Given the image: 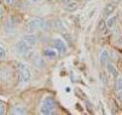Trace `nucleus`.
<instances>
[{
	"label": "nucleus",
	"mask_w": 122,
	"mask_h": 115,
	"mask_svg": "<svg viewBox=\"0 0 122 115\" xmlns=\"http://www.w3.org/2000/svg\"><path fill=\"white\" fill-rule=\"evenodd\" d=\"M47 27V22L44 21V20H40V18H33L30 21H28L27 26H25V29L28 33H34L39 29H45Z\"/></svg>",
	"instance_id": "f257e3e1"
},
{
	"label": "nucleus",
	"mask_w": 122,
	"mask_h": 115,
	"mask_svg": "<svg viewBox=\"0 0 122 115\" xmlns=\"http://www.w3.org/2000/svg\"><path fill=\"white\" fill-rule=\"evenodd\" d=\"M56 109V102L52 97H45L41 105H40V113L41 114H52Z\"/></svg>",
	"instance_id": "f03ea898"
},
{
	"label": "nucleus",
	"mask_w": 122,
	"mask_h": 115,
	"mask_svg": "<svg viewBox=\"0 0 122 115\" xmlns=\"http://www.w3.org/2000/svg\"><path fill=\"white\" fill-rule=\"evenodd\" d=\"M18 65V72H20V78H21V81L23 84H27V83H29L30 81V79H31V72H30V69H29V67L27 64H24V63H18L17 64Z\"/></svg>",
	"instance_id": "7ed1b4c3"
},
{
	"label": "nucleus",
	"mask_w": 122,
	"mask_h": 115,
	"mask_svg": "<svg viewBox=\"0 0 122 115\" xmlns=\"http://www.w3.org/2000/svg\"><path fill=\"white\" fill-rule=\"evenodd\" d=\"M20 23V18L16 16H11V17L4 23V31L6 34H13L16 31V28Z\"/></svg>",
	"instance_id": "20e7f679"
},
{
	"label": "nucleus",
	"mask_w": 122,
	"mask_h": 115,
	"mask_svg": "<svg viewBox=\"0 0 122 115\" xmlns=\"http://www.w3.org/2000/svg\"><path fill=\"white\" fill-rule=\"evenodd\" d=\"M33 50V46H30L28 42H25L23 39L22 40H20L16 44V51H17V53H20V55H27L28 52H30Z\"/></svg>",
	"instance_id": "39448f33"
},
{
	"label": "nucleus",
	"mask_w": 122,
	"mask_h": 115,
	"mask_svg": "<svg viewBox=\"0 0 122 115\" xmlns=\"http://www.w3.org/2000/svg\"><path fill=\"white\" fill-rule=\"evenodd\" d=\"M52 45H53L55 50L58 51V53H64L66 51V46H65L64 41L61 40V39H55L53 42H52Z\"/></svg>",
	"instance_id": "423d86ee"
},
{
	"label": "nucleus",
	"mask_w": 122,
	"mask_h": 115,
	"mask_svg": "<svg viewBox=\"0 0 122 115\" xmlns=\"http://www.w3.org/2000/svg\"><path fill=\"white\" fill-rule=\"evenodd\" d=\"M115 91L120 97V99H122V75H118L115 79Z\"/></svg>",
	"instance_id": "0eeeda50"
},
{
	"label": "nucleus",
	"mask_w": 122,
	"mask_h": 115,
	"mask_svg": "<svg viewBox=\"0 0 122 115\" xmlns=\"http://www.w3.org/2000/svg\"><path fill=\"white\" fill-rule=\"evenodd\" d=\"M23 40L25 42H28L30 46H34V45L38 42V37L34 34V33H28V34H25L23 37Z\"/></svg>",
	"instance_id": "6e6552de"
},
{
	"label": "nucleus",
	"mask_w": 122,
	"mask_h": 115,
	"mask_svg": "<svg viewBox=\"0 0 122 115\" xmlns=\"http://www.w3.org/2000/svg\"><path fill=\"white\" fill-rule=\"evenodd\" d=\"M116 10V5L115 4H108L105 7H104V12H103V15H104V17H109V16H111L112 15V12Z\"/></svg>",
	"instance_id": "1a4fd4ad"
},
{
	"label": "nucleus",
	"mask_w": 122,
	"mask_h": 115,
	"mask_svg": "<svg viewBox=\"0 0 122 115\" xmlns=\"http://www.w3.org/2000/svg\"><path fill=\"white\" fill-rule=\"evenodd\" d=\"M11 79V73L9 69H0V81L6 83Z\"/></svg>",
	"instance_id": "9d476101"
},
{
	"label": "nucleus",
	"mask_w": 122,
	"mask_h": 115,
	"mask_svg": "<svg viewBox=\"0 0 122 115\" xmlns=\"http://www.w3.org/2000/svg\"><path fill=\"white\" fill-rule=\"evenodd\" d=\"M44 56L47 57L48 59L56 58L57 57V51L55 50V48H45V50H44Z\"/></svg>",
	"instance_id": "9b49d317"
},
{
	"label": "nucleus",
	"mask_w": 122,
	"mask_h": 115,
	"mask_svg": "<svg viewBox=\"0 0 122 115\" xmlns=\"http://www.w3.org/2000/svg\"><path fill=\"white\" fill-rule=\"evenodd\" d=\"M116 21H117V18L115 17H110V18H108V21L105 22V30H109V29H112L114 28V26L116 24Z\"/></svg>",
	"instance_id": "f8f14e48"
},
{
	"label": "nucleus",
	"mask_w": 122,
	"mask_h": 115,
	"mask_svg": "<svg viewBox=\"0 0 122 115\" xmlns=\"http://www.w3.org/2000/svg\"><path fill=\"white\" fill-rule=\"evenodd\" d=\"M11 113H12V114H27L28 111H27V109H24V107H22V105H16V107L12 109Z\"/></svg>",
	"instance_id": "ddd939ff"
},
{
	"label": "nucleus",
	"mask_w": 122,
	"mask_h": 115,
	"mask_svg": "<svg viewBox=\"0 0 122 115\" xmlns=\"http://www.w3.org/2000/svg\"><path fill=\"white\" fill-rule=\"evenodd\" d=\"M107 67H108V70H109V72H110V73H111V74H112V75L115 76V79H116V78L118 76V73L116 72L115 67H114V65H112V64H111L110 62H108V63H107Z\"/></svg>",
	"instance_id": "4468645a"
},
{
	"label": "nucleus",
	"mask_w": 122,
	"mask_h": 115,
	"mask_svg": "<svg viewBox=\"0 0 122 115\" xmlns=\"http://www.w3.org/2000/svg\"><path fill=\"white\" fill-rule=\"evenodd\" d=\"M108 57H109L108 51H107V50H104V51L100 53V62H102V64H105V62H107Z\"/></svg>",
	"instance_id": "2eb2a0df"
},
{
	"label": "nucleus",
	"mask_w": 122,
	"mask_h": 115,
	"mask_svg": "<svg viewBox=\"0 0 122 115\" xmlns=\"http://www.w3.org/2000/svg\"><path fill=\"white\" fill-rule=\"evenodd\" d=\"M34 63H35L36 67H44L45 65V62H44L42 57H35L34 58Z\"/></svg>",
	"instance_id": "dca6fc26"
},
{
	"label": "nucleus",
	"mask_w": 122,
	"mask_h": 115,
	"mask_svg": "<svg viewBox=\"0 0 122 115\" xmlns=\"http://www.w3.org/2000/svg\"><path fill=\"white\" fill-rule=\"evenodd\" d=\"M76 7H77V3H76V1H73V0H71L70 3L66 4V9H68L69 11H74Z\"/></svg>",
	"instance_id": "f3484780"
},
{
	"label": "nucleus",
	"mask_w": 122,
	"mask_h": 115,
	"mask_svg": "<svg viewBox=\"0 0 122 115\" xmlns=\"http://www.w3.org/2000/svg\"><path fill=\"white\" fill-rule=\"evenodd\" d=\"M6 56H7V52H6V48L0 44V59H4V58H6Z\"/></svg>",
	"instance_id": "a211bd4d"
},
{
	"label": "nucleus",
	"mask_w": 122,
	"mask_h": 115,
	"mask_svg": "<svg viewBox=\"0 0 122 115\" xmlns=\"http://www.w3.org/2000/svg\"><path fill=\"white\" fill-rule=\"evenodd\" d=\"M5 108H6V104L4 102H0V114H5Z\"/></svg>",
	"instance_id": "6ab92c4d"
},
{
	"label": "nucleus",
	"mask_w": 122,
	"mask_h": 115,
	"mask_svg": "<svg viewBox=\"0 0 122 115\" xmlns=\"http://www.w3.org/2000/svg\"><path fill=\"white\" fill-rule=\"evenodd\" d=\"M17 1V0H4V3L6 4V5H10V6H12V5H15V3Z\"/></svg>",
	"instance_id": "aec40b11"
},
{
	"label": "nucleus",
	"mask_w": 122,
	"mask_h": 115,
	"mask_svg": "<svg viewBox=\"0 0 122 115\" xmlns=\"http://www.w3.org/2000/svg\"><path fill=\"white\" fill-rule=\"evenodd\" d=\"M4 13H5V9H4V6L3 5H0V18L4 16Z\"/></svg>",
	"instance_id": "412c9836"
},
{
	"label": "nucleus",
	"mask_w": 122,
	"mask_h": 115,
	"mask_svg": "<svg viewBox=\"0 0 122 115\" xmlns=\"http://www.w3.org/2000/svg\"><path fill=\"white\" fill-rule=\"evenodd\" d=\"M29 1H30L31 4H39V3L41 1V0H29Z\"/></svg>",
	"instance_id": "4be33fe9"
},
{
	"label": "nucleus",
	"mask_w": 122,
	"mask_h": 115,
	"mask_svg": "<svg viewBox=\"0 0 122 115\" xmlns=\"http://www.w3.org/2000/svg\"><path fill=\"white\" fill-rule=\"evenodd\" d=\"M71 0H62V3H64V4H68V3H70Z\"/></svg>",
	"instance_id": "5701e85b"
},
{
	"label": "nucleus",
	"mask_w": 122,
	"mask_h": 115,
	"mask_svg": "<svg viewBox=\"0 0 122 115\" xmlns=\"http://www.w3.org/2000/svg\"><path fill=\"white\" fill-rule=\"evenodd\" d=\"M46 1H52V0H46Z\"/></svg>",
	"instance_id": "b1692460"
}]
</instances>
